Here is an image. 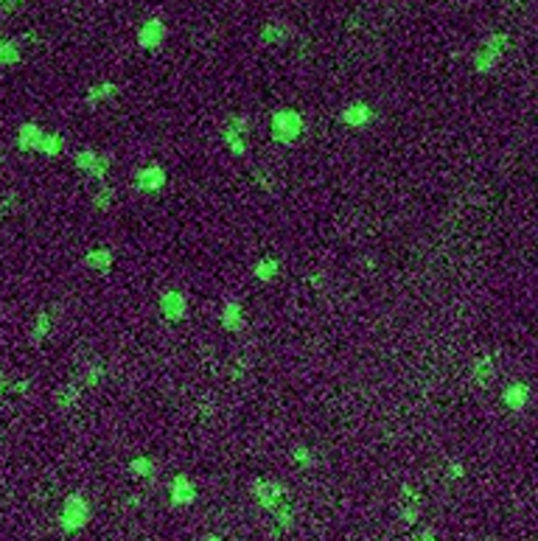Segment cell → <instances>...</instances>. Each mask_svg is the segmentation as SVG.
Segmentation results:
<instances>
[{"label":"cell","instance_id":"e575fe53","mask_svg":"<svg viewBox=\"0 0 538 541\" xmlns=\"http://www.w3.org/2000/svg\"><path fill=\"white\" fill-rule=\"evenodd\" d=\"M421 541H440L432 527H421Z\"/></svg>","mask_w":538,"mask_h":541},{"label":"cell","instance_id":"d4e9b609","mask_svg":"<svg viewBox=\"0 0 538 541\" xmlns=\"http://www.w3.org/2000/svg\"><path fill=\"white\" fill-rule=\"evenodd\" d=\"M40 154H45V157H59L62 151H65V138L59 135V132H45L43 135V140H40V149H37Z\"/></svg>","mask_w":538,"mask_h":541},{"label":"cell","instance_id":"277c9868","mask_svg":"<svg viewBox=\"0 0 538 541\" xmlns=\"http://www.w3.org/2000/svg\"><path fill=\"white\" fill-rule=\"evenodd\" d=\"M250 129H253V121L244 112H236V115H230L225 121L222 140H225V146H227L230 154H236V157H244L247 154V135H250Z\"/></svg>","mask_w":538,"mask_h":541},{"label":"cell","instance_id":"d6986e66","mask_svg":"<svg viewBox=\"0 0 538 541\" xmlns=\"http://www.w3.org/2000/svg\"><path fill=\"white\" fill-rule=\"evenodd\" d=\"M278 275H281V261L272 258V255H264L253 264V278L261 281V283H272Z\"/></svg>","mask_w":538,"mask_h":541},{"label":"cell","instance_id":"f1b7e54d","mask_svg":"<svg viewBox=\"0 0 538 541\" xmlns=\"http://www.w3.org/2000/svg\"><path fill=\"white\" fill-rule=\"evenodd\" d=\"M17 211H20V197L15 191H9V194L0 197V219L9 216V214H17Z\"/></svg>","mask_w":538,"mask_h":541},{"label":"cell","instance_id":"3957f363","mask_svg":"<svg viewBox=\"0 0 538 541\" xmlns=\"http://www.w3.org/2000/svg\"><path fill=\"white\" fill-rule=\"evenodd\" d=\"M507 45H510V34L507 31H496V34H491L474 54H471V65H474V71L477 73H493L496 71V65L502 62V57H505V51H507Z\"/></svg>","mask_w":538,"mask_h":541},{"label":"cell","instance_id":"7402d4cb","mask_svg":"<svg viewBox=\"0 0 538 541\" xmlns=\"http://www.w3.org/2000/svg\"><path fill=\"white\" fill-rule=\"evenodd\" d=\"M493 376H496V365L491 362L488 356H482V359H477V362L471 365V379L479 385V387H488L491 382H493Z\"/></svg>","mask_w":538,"mask_h":541},{"label":"cell","instance_id":"5b68a950","mask_svg":"<svg viewBox=\"0 0 538 541\" xmlns=\"http://www.w3.org/2000/svg\"><path fill=\"white\" fill-rule=\"evenodd\" d=\"M253 496H255L258 507H261V510H267V513H275L283 502H289V491H286V485H283V482H278V480H267V477L253 480Z\"/></svg>","mask_w":538,"mask_h":541},{"label":"cell","instance_id":"4dcf8cb0","mask_svg":"<svg viewBox=\"0 0 538 541\" xmlns=\"http://www.w3.org/2000/svg\"><path fill=\"white\" fill-rule=\"evenodd\" d=\"M446 477H449V480H463V477H465V466H463L460 460H449V463H446Z\"/></svg>","mask_w":538,"mask_h":541},{"label":"cell","instance_id":"2e32d148","mask_svg":"<svg viewBox=\"0 0 538 541\" xmlns=\"http://www.w3.org/2000/svg\"><path fill=\"white\" fill-rule=\"evenodd\" d=\"M289 26L286 23H281V20H269V23H264L261 26V34H258V43L261 45H269V48H278V45H286V40H289Z\"/></svg>","mask_w":538,"mask_h":541},{"label":"cell","instance_id":"1f68e13d","mask_svg":"<svg viewBox=\"0 0 538 541\" xmlns=\"http://www.w3.org/2000/svg\"><path fill=\"white\" fill-rule=\"evenodd\" d=\"M20 6H26V0H0V12H3V15H12Z\"/></svg>","mask_w":538,"mask_h":541},{"label":"cell","instance_id":"8d00e7d4","mask_svg":"<svg viewBox=\"0 0 538 541\" xmlns=\"http://www.w3.org/2000/svg\"><path fill=\"white\" fill-rule=\"evenodd\" d=\"M0 165H3V154H0Z\"/></svg>","mask_w":538,"mask_h":541},{"label":"cell","instance_id":"ba28073f","mask_svg":"<svg viewBox=\"0 0 538 541\" xmlns=\"http://www.w3.org/2000/svg\"><path fill=\"white\" fill-rule=\"evenodd\" d=\"M135 188L140 191V194H157V191H163L165 188V183H168V171H165V165H160V163H146V165H140L137 171H135Z\"/></svg>","mask_w":538,"mask_h":541},{"label":"cell","instance_id":"ac0fdd59","mask_svg":"<svg viewBox=\"0 0 538 541\" xmlns=\"http://www.w3.org/2000/svg\"><path fill=\"white\" fill-rule=\"evenodd\" d=\"M118 93H121V87H118L115 82H96V84H90V87H87V93H84V104H87V107H96V104L112 101Z\"/></svg>","mask_w":538,"mask_h":541},{"label":"cell","instance_id":"4316f807","mask_svg":"<svg viewBox=\"0 0 538 541\" xmlns=\"http://www.w3.org/2000/svg\"><path fill=\"white\" fill-rule=\"evenodd\" d=\"M272 516H275V527H278L281 533H292V530H294V510H292L289 502H283Z\"/></svg>","mask_w":538,"mask_h":541},{"label":"cell","instance_id":"7c38bea8","mask_svg":"<svg viewBox=\"0 0 538 541\" xmlns=\"http://www.w3.org/2000/svg\"><path fill=\"white\" fill-rule=\"evenodd\" d=\"M530 399H532V390L527 382H510L502 390V407H507L510 413H521L530 404Z\"/></svg>","mask_w":538,"mask_h":541},{"label":"cell","instance_id":"484cf974","mask_svg":"<svg viewBox=\"0 0 538 541\" xmlns=\"http://www.w3.org/2000/svg\"><path fill=\"white\" fill-rule=\"evenodd\" d=\"M289 457H292V463H294V466H300V468H314V463H317L314 449H311V446H306V443H294V446H292V452H289Z\"/></svg>","mask_w":538,"mask_h":541},{"label":"cell","instance_id":"d6a6232c","mask_svg":"<svg viewBox=\"0 0 538 541\" xmlns=\"http://www.w3.org/2000/svg\"><path fill=\"white\" fill-rule=\"evenodd\" d=\"M255 179H258V186L264 188V191H272V174H267V171H255Z\"/></svg>","mask_w":538,"mask_h":541},{"label":"cell","instance_id":"6da1fadb","mask_svg":"<svg viewBox=\"0 0 538 541\" xmlns=\"http://www.w3.org/2000/svg\"><path fill=\"white\" fill-rule=\"evenodd\" d=\"M306 132V118L292 110V107H281L269 115V138L278 146H294Z\"/></svg>","mask_w":538,"mask_h":541},{"label":"cell","instance_id":"836d02e7","mask_svg":"<svg viewBox=\"0 0 538 541\" xmlns=\"http://www.w3.org/2000/svg\"><path fill=\"white\" fill-rule=\"evenodd\" d=\"M308 283H311L314 289H322V286H325V275H322V272H314V275L308 278Z\"/></svg>","mask_w":538,"mask_h":541},{"label":"cell","instance_id":"e0dca14e","mask_svg":"<svg viewBox=\"0 0 538 541\" xmlns=\"http://www.w3.org/2000/svg\"><path fill=\"white\" fill-rule=\"evenodd\" d=\"M51 331H54V317H51V311H48V309H40V311H37V317H34V323H31V331H29L31 345H34V348H40V345L51 336Z\"/></svg>","mask_w":538,"mask_h":541},{"label":"cell","instance_id":"83f0119b","mask_svg":"<svg viewBox=\"0 0 538 541\" xmlns=\"http://www.w3.org/2000/svg\"><path fill=\"white\" fill-rule=\"evenodd\" d=\"M104 376H107V368H104L101 362H90V365L84 368V373H82V385H84V387H98V385L104 382Z\"/></svg>","mask_w":538,"mask_h":541},{"label":"cell","instance_id":"cb8c5ba5","mask_svg":"<svg viewBox=\"0 0 538 541\" xmlns=\"http://www.w3.org/2000/svg\"><path fill=\"white\" fill-rule=\"evenodd\" d=\"M93 208L98 211V214H107L112 205H115V188L112 186H107V183H98V188L93 191Z\"/></svg>","mask_w":538,"mask_h":541},{"label":"cell","instance_id":"52a82bcc","mask_svg":"<svg viewBox=\"0 0 538 541\" xmlns=\"http://www.w3.org/2000/svg\"><path fill=\"white\" fill-rule=\"evenodd\" d=\"M73 165H76L82 174H87V177L98 179V183H104L107 174H110V168H112V157H110V154H101V151H96V149H79V151L73 154Z\"/></svg>","mask_w":538,"mask_h":541},{"label":"cell","instance_id":"7a4b0ae2","mask_svg":"<svg viewBox=\"0 0 538 541\" xmlns=\"http://www.w3.org/2000/svg\"><path fill=\"white\" fill-rule=\"evenodd\" d=\"M93 519V505L84 494H68L65 502H62V510H59V530L65 535L70 533H79L90 524Z\"/></svg>","mask_w":538,"mask_h":541},{"label":"cell","instance_id":"9c48e42d","mask_svg":"<svg viewBox=\"0 0 538 541\" xmlns=\"http://www.w3.org/2000/svg\"><path fill=\"white\" fill-rule=\"evenodd\" d=\"M165 37H168V26L163 23V17H149V20L137 29V34H135L137 45H140L143 51H151V54L163 48Z\"/></svg>","mask_w":538,"mask_h":541},{"label":"cell","instance_id":"f546056e","mask_svg":"<svg viewBox=\"0 0 538 541\" xmlns=\"http://www.w3.org/2000/svg\"><path fill=\"white\" fill-rule=\"evenodd\" d=\"M418 519H421V502H404L401 521H404L407 527H412V524H418Z\"/></svg>","mask_w":538,"mask_h":541},{"label":"cell","instance_id":"d590c367","mask_svg":"<svg viewBox=\"0 0 538 541\" xmlns=\"http://www.w3.org/2000/svg\"><path fill=\"white\" fill-rule=\"evenodd\" d=\"M202 541H222L216 533H208V535H202Z\"/></svg>","mask_w":538,"mask_h":541},{"label":"cell","instance_id":"9a60e30c","mask_svg":"<svg viewBox=\"0 0 538 541\" xmlns=\"http://www.w3.org/2000/svg\"><path fill=\"white\" fill-rule=\"evenodd\" d=\"M43 135H45V129H43L37 121L20 124V126H17V149H20V151H37Z\"/></svg>","mask_w":538,"mask_h":541},{"label":"cell","instance_id":"8992f818","mask_svg":"<svg viewBox=\"0 0 538 541\" xmlns=\"http://www.w3.org/2000/svg\"><path fill=\"white\" fill-rule=\"evenodd\" d=\"M157 311L168 323H186L188 314H191V303H188V297L179 289H165L157 297Z\"/></svg>","mask_w":538,"mask_h":541},{"label":"cell","instance_id":"30bf717a","mask_svg":"<svg viewBox=\"0 0 538 541\" xmlns=\"http://www.w3.org/2000/svg\"><path fill=\"white\" fill-rule=\"evenodd\" d=\"M197 485L188 474H174L168 482V499L174 507H191L197 502Z\"/></svg>","mask_w":538,"mask_h":541},{"label":"cell","instance_id":"8fae6325","mask_svg":"<svg viewBox=\"0 0 538 541\" xmlns=\"http://www.w3.org/2000/svg\"><path fill=\"white\" fill-rule=\"evenodd\" d=\"M339 121L350 129H365L376 121V110L368 104V101H350L342 112H339Z\"/></svg>","mask_w":538,"mask_h":541},{"label":"cell","instance_id":"44dd1931","mask_svg":"<svg viewBox=\"0 0 538 541\" xmlns=\"http://www.w3.org/2000/svg\"><path fill=\"white\" fill-rule=\"evenodd\" d=\"M23 59V45L17 40L0 37V68H12Z\"/></svg>","mask_w":538,"mask_h":541},{"label":"cell","instance_id":"ffe728a7","mask_svg":"<svg viewBox=\"0 0 538 541\" xmlns=\"http://www.w3.org/2000/svg\"><path fill=\"white\" fill-rule=\"evenodd\" d=\"M126 471H129L135 480H151V477L157 474V463H154V457H149V454H137V457L129 460Z\"/></svg>","mask_w":538,"mask_h":541},{"label":"cell","instance_id":"5bb4252c","mask_svg":"<svg viewBox=\"0 0 538 541\" xmlns=\"http://www.w3.org/2000/svg\"><path fill=\"white\" fill-rule=\"evenodd\" d=\"M84 267H87L90 272L107 275V272H112V267H115V253H112L110 247H93V250L84 253Z\"/></svg>","mask_w":538,"mask_h":541},{"label":"cell","instance_id":"603a6c76","mask_svg":"<svg viewBox=\"0 0 538 541\" xmlns=\"http://www.w3.org/2000/svg\"><path fill=\"white\" fill-rule=\"evenodd\" d=\"M79 399H82V387H79L76 382H65V385H59L57 393H54L57 407H76Z\"/></svg>","mask_w":538,"mask_h":541},{"label":"cell","instance_id":"4fadbf2b","mask_svg":"<svg viewBox=\"0 0 538 541\" xmlns=\"http://www.w3.org/2000/svg\"><path fill=\"white\" fill-rule=\"evenodd\" d=\"M219 323H222V328H225V331H230V334H241V331L247 328V314H244V306H241L239 300H227V303L222 306V311H219Z\"/></svg>","mask_w":538,"mask_h":541}]
</instances>
